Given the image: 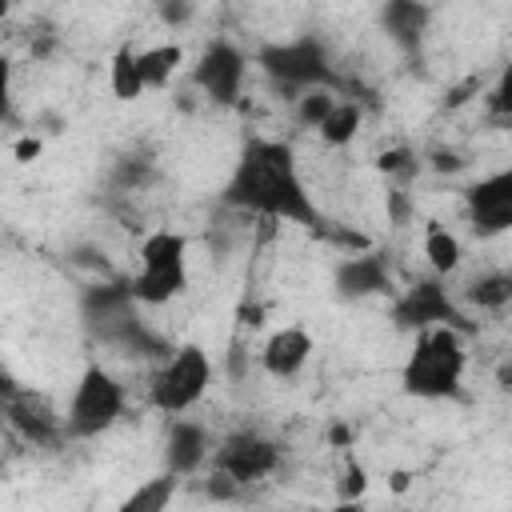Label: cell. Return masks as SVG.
<instances>
[{
	"label": "cell",
	"mask_w": 512,
	"mask_h": 512,
	"mask_svg": "<svg viewBox=\"0 0 512 512\" xmlns=\"http://www.w3.org/2000/svg\"><path fill=\"white\" fill-rule=\"evenodd\" d=\"M464 304L472 308H504L512 300V268H500V272H480L464 284L460 292Z\"/></svg>",
	"instance_id": "obj_17"
},
{
	"label": "cell",
	"mask_w": 512,
	"mask_h": 512,
	"mask_svg": "<svg viewBox=\"0 0 512 512\" xmlns=\"http://www.w3.org/2000/svg\"><path fill=\"white\" fill-rule=\"evenodd\" d=\"M176 488H180V476H172V472H160V476H148L144 484H136L112 512H168V504H172V496H176Z\"/></svg>",
	"instance_id": "obj_15"
},
{
	"label": "cell",
	"mask_w": 512,
	"mask_h": 512,
	"mask_svg": "<svg viewBox=\"0 0 512 512\" xmlns=\"http://www.w3.org/2000/svg\"><path fill=\"white\" fill-rule=\"evenodd\" d=\"M136 304H168L188 288V236L180 232H152L140 244V272L128 280Z\"/></svg>",
	"instance_id": "obj_3"
},
{
	"label": "cell",
	"mask_w": 512,
	"mask_h": 512,
	"mask_svg": "<svg viewBox=\"0 0 512 512\" xmlns=\"http://www.w3.org/2000/svg\"><path fill=\"white\" fill-rule=\"evenodd\" d=\"M312 336L300 328V324H288V328H276L264 348H260V368L276 380H292L304 372V364L312 360Z\"/></svg>",
	"instance_id": "obj_12"
},
{
	"label": "cell",
	"mask_w": 512,
	"mask_h": 512,
	"mask_svg": "<svg viewBox=\"0 0 512 512\" xmlns=\"http://www.w3.org/2000/svg\"><path fill=\"white\" fill-rule=\"evenodd\" d=\"M464 212H468V228L484 240L512 232V164L468 184Z\"/></svg>",
	"instance_id": "obj_9"
},
{
	"label": "cell",
	"mask_w": 512,
	"mask_h": 512,
	"mask_svg": "<svg viewBox=\"0 0 512 512\" xmlns=\"http://www.w3.org/2000/svg\"><path fill=\"white\" fill-rule=\"evenodd\" d=\"M336 284L348 296H372V292H388V268L380 256H348L336 268Z\"/></svg>",
	"instance_id": "obj_14"
},
{
	"label": "cell",
	"mask_w": 512,
	"mask_h": 512,
	"mask_svg": "<svg viewBox=\"0 0 512 512\" xmlns=\"http://www.w3.org/2000/svg\"><path fill=\"white\" fill-rule=\"evenodd\" d=\"M408 480H412L408 472H392V492H404V488H408Z\"/></svg>",
	"instance_id": "obj_30"
},
{
	"label": "cell",
	"mask_w": 512,
	"mask_h": 512,
	"mask_svg": "<svg viewBox=\"0 0 512 512\" xmlns=\"http://www.w3.org/2000/svg\"><path fill=\"white\" fill-rule=\"evenodd\" d=\"M336 512H360V508H356V504H340Z\"/></svg>",
	"instance_id": "obj_31"
},
{
	"label": "cell",
	"mask_w": 512,
	"mask_h": 512,
	"mask_svg": "<svg viewBox=\"0 0 512 512\" xmlns=\"http://www.w3.org/2000/svg\"><path fill=\"white\" fill-rule=\"evenodd\" d=\"M244 72H248V56L228 40L216 36L208 40V48L200 52L196 68H192V84L212 100V104H232L244 88Z\"/></svg>",
	"instance_id": "obj_10"
},
{
	"label": "cell",
	"mask_w": 512,
	"mask_h": 512,
	"mask_svg": "<svg viewBox=\"0 0 512 512\" xmlns=\"http://www.w3.org/2000/svg\"><path fill=\"white\" fill-rule=\"evenodd\" d=\"M336 108V100L328 96V88H316V92H304L300 96V104H296V112H300V120L304 124H312V128H320L324 120H328V112Z\"/></svg>",
	"instance_id": "obj_22"
},
{
	"label": "cell",
	"mask_w": 512,
	"mask_h": 512,
	"mask_svg": "<svg viewBox=\"0 0 512 512\" xmlns=\"http://www.w3.org/2000/svg\"><path fill=\"white\" fill-rule=\"evenodd\" d=\"M212 464H216V472L232 476L244 488V484H256L280 468V444L256 428H236L216 444Z\"/></svg>",
	"instance_id": "obj_8"
},
{
	"label": "cell",
	"mask_w": 512,
	"mask_h": 512,
	"mask_svg": "<svg viewBox=\"0 0 512 512\" xmlns=\"http://www.w3.org/2000/svg\"><path fill=\"white\" fill-rule=\"evenodd\" d=\"M220 196H224V204H232L240 212H256V216H272V220H288V224L324 232V216L300 176L296 152L284 140L252 136L240 148Z\"/></svg>",
	"instance_id": "obj_1"
},
{
	"label": "cell",
	"mask_w": 512,
	"mask_h": 512,
	"mask_svg": "<svg viewBox=\"0 0 512 512\" xmlns=\"http://www.w3.org/2000/svg\"><path fill=\"white\" fill-rule=\"evenodd\" d=\"M108 84H112V96L124 100V104L140 100L144 80H140V52H136V48H128V44L116 48V56H112V64H108Z\"/></svg>",
	"instance_id": "obj_19"
},
{
	"label": "cell",
	"mask_w": 512,
	"mask_h": 512,
	"mask_svg": "<svg viewBox=\"0 0 512 512\" xmlns=\"http://www.w3.org/2000/svg\"><path fill=\"white\" fill-rule=\"evenodd\" d=\"M40 152V140L36 136H24V140H16V160H32Z\"/></svg>",
	"instance_id": "obj_26"
},
{
	"label": "cell",
	"mask_w": 512,
	"mask_h": 512,
	"mask_svg": "<svg viewBox=\"0 0 512 512\" xmlns=\"http://www.w3.org/2000/svg\"><path fill=\"white\" fill-rule=\"evenodd\" d=\"M256 60L276 84H284L292 92H316V88L332 84V64L316 36H292L280 44H264L256 52Z\"/></svg>",
	"instance_id": "obj_6"
},
{
	"label": "cell",
	"mask_w": 512,
	"mask_h": 512,
	"mask_svg": "<svg viewBox=\"0 0 512 512\" xmlns=\"http://www.w3.org/2000/svg\"><path fill=\"white\" fill-rule=\"evenodd\" d=\"M392 320H396V328H412L416 336L428 328H456V332L472 328L464 320V308L448 296L440 276H424L412 288H404V296L392 304Z\"/></svg>",
	"instance_id": "obj_7"
},
{
	"label": "cell",
	"mask_w": 512,
	"mask_h": 512,
	"mask_svg": "<svg viewBox=\"0 0 512 512\" xmlns=\"http://www.w3.org/2000/svg\"><path fill=\"white\" fill-rule=\"evenodd\" d=\"M120 416H124V384L108 368L88 364L72 388V400L64 412V436L68 440L104 436Z\"/></svg>",
	"instance_id": "obj_4"
},
{
	"label": "cell",
	"mask_w": 512,
	"mask_h": 512,
	"mask_svg": "<svg viewBox=\"0 0 512 512\" xmlns=\"http://www.w3.org/2000/svg\"><path fill=\"white\" fill-rule=\"evenodd\" d=\"M496 384H500V392L512 396V360H504V364L496 368Z\"/></svg>",
	"instance_id": "obj_28"
},
{
	"label": "cell",
	"mask_w": 512,
	"mask_h": 512,
	"mask_svg": "<svg viewBox=\"0 0 512 512\" xmlns=\"http://www.w3.org/2000/svg\"><path fill=\"white\" fill-rule=\"evenodd\" d=\"M212 440H208V428L204 424H196V420H172V428H168V440H164V472H172V476H192V472H200L208 460H212Z\"/></svg>",
	"instance_id": "obj_11"
},
{
	"label": "cell",
	"mask_w": 512,
	"mask_h": 512,
	"mask_svg": "<svg viewBox=\"0 0 512 512\" xmlns=\"http://www.w3.org/2000/svg\"><path fill=\"white\" fill-rule=\"evenodd\" d=\"M184 64V48L180 44H152L140 52V80L144 88H168L172 76Z\"/></svg>",
	"instance_id": "obj_18"
},
{
	"label": "cell",
	"mask_w": 512,
	"mask_h": 512,
	"mask_svg": "<svg viewBox=\"0 0 512 512\" xmlns=\"http://www.w3.org/2000/svg\"><path fill=\"white\" fill-rule=\"evenodd\" d=\"M160 16H164V20H172V24H180V20H188V16H192V8H188V4H184V8H160Z\"/></svg>",
	"instance_id": "obj_29"
},
{
	"label": "cell",
	"mask_w": 512,
	"mask_h": 512,
	"mask_svg": "<svg viewBox=\"0 0 512 512\" xmlns=\"http://www.w3.org/2000/svg\"><path fill=\"white\" fill-rule=\"evenodd\" d=\"M364 492H368V476H364V468L352 460V464L344 468V476H340V504H360Z\"/></svg>",
	"instance_id": "obj_23"
},
{
	"label": "cell",
	"mask_w": 512,
	"mask_h": 512,
	"mask_svg": "<svg viewBox=\"0 0 512 512\" xmlns=\"http://www.w3.org/2000/svg\"><path fill=\"white\" fill-rule=\"evenodd\" d=\"M428 20H432V8H428V4H416V0H392V4H384V12H380L384 32H388L400 48H416L420 36H424V28H428Z\"/></svg>",
	"instance_id": "obj_13"
},
{
	"label": "cell",
	"mask_w": 512,
	"mask_h": 512,
	"mask_svg": "<svg viewBox=\"0 0 512 512\" xmlns=\"http://www.w3.org/2000/svg\"><path fill=\"white\" fill-rule=\"evenodd\" d=\"M488 108L496 112V116H512V64L500 72V80L492 84V92H488Z\"/></svg>",
	"instance_id": "obj_24"
},
{
	"label": "cell",
	"mask_w": 512,
	"mask_h": 512,
	"mask_svg": "<svg viewBox=\"0 0 512 512\" xmlns=\"http://www.w3.org/2000/svg\"><path fill=\"white\" fill-rule=\"evenodd\" d=\"M212 384V360L200 344H180L148 380V400L152 408L168 412V416H184L188 408H196L204 400Z\"/></svg>",
	"instance_id": "obj_5"
},
{
	"label": "cell",
	"mask_w": 512,
	"mask_h": 512,
	"mask_svg": "<svg viewBox=\"0 0 512 512\" xmlns=\"http://www.w3.org/2000/svg\"><path fill=\"white\" fill-rule=\"evenodd\" d=\"M360 120H364V112H360L356 100H336V108L328 112V120H324L316 132H320L324 144L344 148V144H352V136L360 132Z\"/></svg>",
	"instance_id": "obj_21"
},
{
	"label": "cell",
	"mask_w": 512,
	"mask_h": 512,
	"mask_svg": "<svg viewBox=\"0 0 512 512\" xmlns=\"http://www.w3.org/2000/svg\"><path fill=\"white\" fill-rule=\"evenodd\" d=\"M236 492H240V484H236L232 476H224V472L212 468V476H208V496H212V500H232Z\"/></svg>",
	"instance_id": "obj_25"
},
{
	"label": "cell",
	"mask_w": 512,
	"mask_h": 512,
	"mask_svg": "<svg viewBox=\"0 0 512 512\" xmlns=\"http://www.w3.org/2000/svg\"><path fill=\"white\" fill-rule=\"evenodd\" d=\"M424 256L432 264V276L444 280L448 272L460 268V240L444 224H428V232H424Z\"/></svg>",
	"instance_id": "obj_20"
},
{
	"label": "cell",
	"mask_w": 512,
	"mask_h": 512,
	"mask_svg": "<svg viewBox=\"0 0 512 512\" xmlns=\"http://www.w3.org/2000/svg\"><path fill=\"white\" fill-rule=\"evenodd\" d=\"M8 416H12L16 428H24L28 440H52L56 432H64V420H56L52 412H44L36 396H16V400H8Z\"/></svg>",
	"instance_id": "obj_16"
},
{
	"label": "cell",
	"mask_w": 512,
	"mask_h": 512,
	"mask_svg": "<svg viewBox=\"0 0 512 512\" xmlns=\"http://www.w3.org/2000/svg\"><path fill=\"white\" fill-rule=\"evenodd\" d=\"M464 368H468L464 332L428 328L416 336V344L400 368V388L416 400H448V396H460Z\"/></svg>",
	"instance_id": "obj_2"
},
{
	"label": "cell",
	"mask_w": 512,
	"mask_h": 512,
	"mask_svg": "<svg viewBox=\"0 0 512 512\" xmlns=\"http://www.w3.org/2000/svg\"><path fill=\"white\" fill-rule=\"evenodd\" d=\"M404 160H408V152L396 148V152H384V156H380V168H384V172H396V168H404Z\"/></svg>",
	"instance_id": "obj_27"
}]
</instances>
